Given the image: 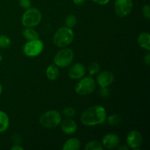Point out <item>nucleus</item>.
<instances>
[{"instance_id": "f257e3e1", "label": "nucleus", "mask_w": 150, "mask_h": 150, "mask_svg": "<svg viewBox=\"0 0 150 150\" xmlns=\"http://www.w3.org/2000/svg\"><path fill=\"white\" fill-rule=\"evenodd\" d=\"M107 112L101 105H92L86 108L81 115V122L86 126H95L101 125L106 121Z\"/></svg>"}, {"instance_id": "f03ea898", "label": "nucleus", "mask_w": 150, "mask_h": 150, "mask_svg": "<svg viewBox=\"0 0 150 150\" xmlns=\"http://www.w3.org/2000/svg\"><path fill=\"white\" fill-rule=\"evenodd\" d=\"M74 33L73 29L68 27H61L56 31L53 37V42L59 48H66L73 42Z\"/></svg>"}, {"instance_id": "7ed1b4c3", "label": "nucleus", "mask_w": 150, "mask_h": 150, "mask_svg": "<svg viewBox=\"0 0 150 150\" xmlns=\"http://www.w3.org/2000/svg\"><path fill=\"white\" fill-rule=\"evenodd\" d=\"M42 20V13L36 7L26 9L21 17V23L25 27H35L40 24Z\"/></svg>"}, {"instance_id": "20e7f679", "label": "nucleus", "mask_w": 150, "mask_h": 150, "mask_svg": "<svg viewBox=\"0 0 150 150\" xmlns=\"http://www.w3.org/2000/svg\"><path fill=\"white\" fill-rule=\"evenodd\" d=\"M40 123L47 129H54L58 127L62 122V115L56 110L45 111L40 117Z\"/></svg>"}, {"instance_id": "39448f33", "label": "nucleus", "mask_w": 150, "mask_h": 150, "mask_svg": "<svg viewBox=\"0 0 150 150\" xmlns=\"http://www.w3.org/2000/svg\"><path fill=\"white\" fill-rule=\"evenodd\" d=\"M96 81L93 78L86 76L80 79V81L76 83L75 86V92L79 95L85 96L94 92L96 89Z\"/></svg>"}, {"instance_id": "423d86ee", "label": "nucleus", "mask_w": 150, "mask_h": 150, "mask_svg": "<svg viewBox=\"0 0 150 150\" xmlns=\"http://www.w3.org/2000/svg\"><path fill=\"white\" fill-rule=\"evenodd\" d=\"M74 59V53L70 48H62L56 54L54 58V63L58 67H67L73 62Z\"/></svg>"}, {"instance_id": "0eeeda50", "label": "nucleus", "mask_w": 150, "mask_h": 150, "mask_svg": "<svg viewBox=\"0 0 150 150\" xmlns=\"http://www.w3.org/2000/svg\"><path fill=\"white\" fill-rule=\"evenodd\" d=\"M44 44L40 39L28 40L23 47V52L28 57H36L42 52Z\"/></svg>"}, {"instance_id": "6e6552de", "label": "nucleus", "mask_w": 150, "mask_h": 150, "mask_svg": "<svg viewBox=\"0 0 150 150\" xmlns=\"http://www.w3.org/2000/svg\"><path fill=\"white\" fill-rule=\"evenodd\" d=\"M132 0H116L114 2V10L119 17L124 18L128 16L133 10Z\"/></svg>"}, {"instance_id": "1a4fd4ad", "label": "nucleus", "mask_w": 150, "mask_h": 150, "mask_svg": "<svg viewBox=\"0 0 150 150\" xmlns=\"http://www.w3.org/2000/svg\"><path fill=\"white\" fill-rule=\"evenodd\" d=\"M126 143L129 149H139L143 143V136L142 133L136 130H130L126 137Z\"/></svg>"}, {"instance_id": "9d476101", "label": "nucleus", "mask_w": 150, "mask_h": 150, "mask_svg": "<svg viewBox=\"0 0 150 150\" xmlns=\"http://www.w3.org/2000/svg\"><path fill=\"white\" fill-rule=\"evenodd\" d=\"M102 145L107 149H113L120 144V139L115 133H107L103 137Z\"/></svg>"}, {"instance_id": "9b49d317", "label": "nucleus", "mask_w": 150, "mask_h": 150, "mask_svg": "<svg viewBox=\"0 0 150 150\" xmlns=\"http://www.w3.org/2000/svg\"><path fill=\"white\" fill-rule=\"evenodd\" d=\"M114 81L113 73L108 70H105L98 75L96 78V83L100 87H108Z\"/></svg>"}, {"instance_id": "f8f14e48", "label": "nucleus", "mask_w": 150, "mask_h": 150, "mask_svg": "<svg viewBox=\"0 0 150 150\" xmlns=\"http://www.w3.org/2000/svg\"><path fill=\"white\" fill-rule=\"evenodd\" d=\"M85 73H86V67L83 64L80 62L73 64L68 70L69 77L71 79H75V80L81 79L82 77L84 76Z\"/></svg>"}, {"instance_id": "ddd939ff", "label": "nucleus", "mask_w": 150, "mask_h": 150, "mask_svg": "<svg viewBox=\"0 0 150 150\" xmlns=\"http://www.w3.org/2000/svg\"><path fill=\"white\" fill-rule=\"evenodd\" d=\"M60 127L63 133L66 135H73L76 132L78 125L76 122L70 118H67L64 120H62Z\"/></svg>"}, {"instance_id": "4468645a", "label": "nucleus", "mask_w": 150, "mask_h": 150, "mask_svg": "<svg viewBox=\"0 0 150 150\" xmlns=\"http://www.w3.org/2000/svg\"><path fill=\"white\" fill-rule=\"evenodd\" d=\"M138 43L141 48L146 50V51H150V35L148 32H142L138 37Z\"/></svg>"}, {"instance_id": "2eb2a0df", "label": "nucleus", "mask_w": 150, "mask_h": 150, "mask_svg": "<svg viewBox=\"0 0 150 150\" xmlns=\"http://www.w3.org/2000/svg\"><path fill=\"white\" fill-rule=\"evenodd\" d=\"M81 147V142L76 138L69 139L64 142L62 146L63 150H79Z\"/></svg>"}, {"instance_id": "dca6fc26", "label": "nucleus", "mask_w": 150, "mask_h": 150, "mask_svg": "<svg viewBox=\"0 0 150 150\" xmlns=\"http://www.w3.org/2000/svg\"><path fill=\"white\" fill-rule=\"evenodd\" d=\"M45 74L47 78L51 81H56L59 76V67L54 64H50L48 66L45 70Z\"/></svg>"}, {"instance_id": "f3484780", "label": "nucleus", "mask_w": 150, "mask_h": 150, "mask_svg": "<svg viewBox=\"0 0 150 150\" xmlns=\"http://www.w3.org/2000/svg\"><path fill=\"white\" fill-rule=\"evenodd\" d=\"M10 119L4 111H0V133H4L8 129Z\"/></svg>"}, {"instance_id": "a211bd4d", "label": "nucleus", "mask_w": 150, "mask_h": 150, "mask_svg": "<svg viewBox=\"0 0 150 150\" xmlns=\"http://www.w3.org/2000/svg\"><path fill=\"white\" fill-rule=\"evenodd\" d=\"M23 36L27 40L39 39V34L32 27H26L23 31Z\"/></svg>"}, {"instance_id": "6ab92c4d", "label": "nucleus", "mask_w": 150, "mask_h": 150, "mask_svg": "<svg viewBox=\"0 0 150 150\" xmlns=\"http://www.w3.org/2000/svg\"><path fill=\"white\" fill-rule=\"evenodd\" d=\"M86 150H103L104 149L102 144L98 141H91L84 146Z\"/></svg>"}, {"instance_id": "aec40b11", "label": "nucleus", "mask_w": 150, "mask_h": 150, "mask_svg": "<svg viewBox=\"0 0 150 150\" xmlns=\"http://www.w3.org/2000/svg\"><path fill=\"white\" fill-rule=\"evenodd\" d=\"M106 120L108 124L111 125H117L121 122L122 117L120 114H114L107 117Z\"/></svg>"}, {"instance_id": "412c9836", "label": "nucleus", "mask_w": 150, "mask_h": 150, "mask_svg": "<svg viewBox=\"0 0 150 150\" xmlns=\"http://www.w3.org/2000/svg\"><path fill=\"white\" fill-rule=\"evenodd\" d=\"M64 23H65L66 27L73 29L76 26V23H77V18L76 17V16H74L73 14L68 15L66 17L65 21H64Z\"/></svg>"}, {"instance_id": "4be33fe9", "label": "nucleus", "mask_w": 150, "mask_h": 150, "mask_svg": "<svg viewBox=\"0 0 150 150\" xmlns=\"http://www.w3.org/2000/svg\"><path fill=\"white\" fill-rule=\"evenodd\" d=\"M88 73L90 76H95V75L99 73L100 70V66L96 62L90 63L88 66Z\"/></svg>"}, {"instance_id": "5701e85b", "label": "nucleus", "mask_w": 150, "mask_h": 150, "mask_svg": "<svg viewBox=\"0 0 150 150\" xmlns=\"http://www.w3.org/2000/svg\"><path fill=\"white\" fill-rule=\"evenodd\" d=\"M62 114L64 117H67V118H72V117H75L76 114V110L73 107L68 106L64 108L62 111Z\"/></svg>"}, {"instance_id": "b1692460", "label": "nucleus", "mask_w": 150, "mask_h": 150, "mask_svg": "<svg viewBox=\"0 0 150 150\" xmlns=\"http://www.w3.org/2000/svg\"><path fill=\"white\" fill-rule=\"evenodd\" d=\"M11 45L10 38L4 35H0V48H7Z\"/></svg>"}, {"instance_id": "393cba45", "label": "nucleus", "mask_w": 150, "mask_h": 150, "mask_svg": "<svg viewBox=\"0 0 150 150\" xmlns=\"http://www.w3.org/2000/svg\"><path fill=\"white\" fill-rule=\"evenodd\" d=\"M18 3L20 7L25 10L32 7V0H18Z\"/></svg>"}, {"instance_id": "a878e982", "label": "nucleus", "mask_w": 150, "mask_h": 150, "mask_svg": "<svg viewBox=\"0 0 150 150\" xmlns=\"http://www.w3.org/2000/svg\"><path fill=\"white\" fill-rule=\"evenodd\" d=\"M142 13H143V16H144V18H146V19L149 20L150 19V7L149 4H146V5H144L142 7Z\"/></svg>"}, {"instance_id": "bb28decb", "label": "nucleus", "mask_w": 150, "mask_h": 150, "mask_svg": "<svg viewBox=\"0 0 150 150\" xmlns=\"http://www.w3.org/2000/svg\"><path fill=\"white\" fill-rule=\"evenodd\" d=\"M99 93L102 98H108L110 95V90L108 87H100Z\"/></svg>"}, {"instance_id": "cd10ccee", "label": "nucleus", "mask_w": 150, "mask_h": 150, "mask_svg": "<svg viewBox=\"0 0 150 150\" xmlns=\"http://www.w3.org/2000/svg\"><path fill=\"white\" fill-rule=\"evenodd\" d=\"M21 136L19 134H15L13 136V139H12L14 144H20V143L21 142Z\"/></svg>"}, {"instance_id": "c85d7f7f", "label": "nucleus", "mask_w": 150, "mask_h": 150, "mask_svg": "<svg viewBox=\"0 0 150 150\" xmlns=\"http://www.w3.org/2000/svg\"><path fill=\"white\" fill-rule=\"evenodd\" d=\"M144 64H146L147 66H149L150 64V54L149 51H147L146 54L144 57Z\"/></svg>"}, {"instance_id": "c756f323", "label": "nucleus", "mask_w": 150, "mask_h": 150, "mask_svg": "<svg viewBox=\"0 0 150 150\" xmlns=\"http://www.w3.org/2000/svg\"><path fill=\"white\" fill-rule=\"evenodd\" d=\"M92 1L99 5H106L109 2L110 0H92Z\"/></svg>"}, {"instance_id": "7c9ffc66", "label": "nucleus", "mask_w": 150, "mask_h": 150, "mask_svg": "<svg viewBox=\"0 0 150 150\" xmlns=\"http://www.w3.org/2000/svg\"><path fill=\"white\" fill-rule=\"evenodd\" d=\"M11 150H23V147H22L20 144H13V146H12Z\"/></svg>"}, {"instance_id": "2f4dec72", "label": "nucleus", "mask_w": 150, "mask_h": 150, "mask_svg": "<svg viewBox=\"0 0 150 150\" xmlns=\"http://www.w3.org/2000/svg\"><path fill=\"white\" fill-rule=\"evenodd\" d=\"M86 0H73V2L76 5H81L85 2Z\"/></svg>"}, {"instance_id": "473e14b6", "label": "nucleus", "mask_w": 150, "mask_h": 150, "mask_svg": "<svg viewBox=\"0 0 150 150\" xmlns=\"http://www.w3.org/2000/svg\"><path fill=\"white\" fill-rule=\"evenodd\" d=\"M117 149L118 150H128L129 147L127 146V145H122L120 146H117Z\"/></svg>"}, {"instance_id": "72a5a7b5", "label": "nucleus", "mask_w": 150, "mask_h": 150, "mask_svg": "<svg viewBox=\"0 0 150 150\" xmlns=\"http://www.w3.org/2000/svg\"><path fill=\"white\" fill-rule=\"evenodd\" d=\"M2 90H3L2 85H1V83H0V95H1V93H2Z\"/></svg>"}, {"instance_id": "f704fd0d", "label": "nucleus", "mask_w": 150, "mask_h": 150, "mask_svg": "<svg viewBox=\"0 0 150 150\" xmlns=\"http://www.w3.org/2000/svg\"><path fill=\"white\" fill-rule=\"evenodd\" d=\"M1 60H2V55H1V53H0V62H1Z\"/></svg>"}]
</instances>
